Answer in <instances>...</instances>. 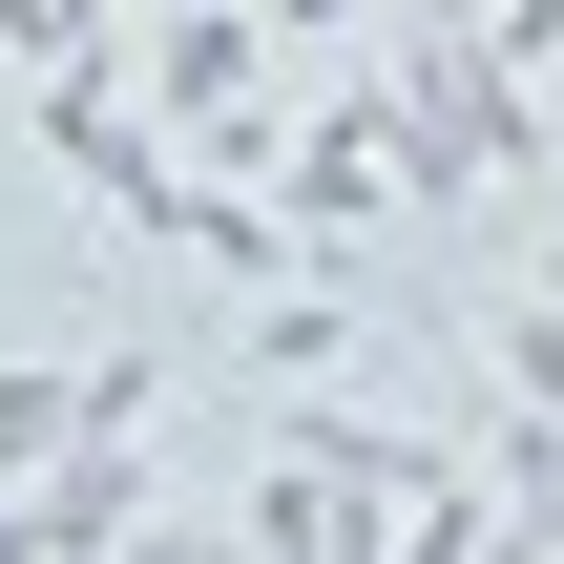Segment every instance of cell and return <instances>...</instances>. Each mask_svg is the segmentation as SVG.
<instances>
[{"instance_id":"6da1fadb","label":"cell","mask_w":564,"mask_h":564,"mask_svg":"<svg viewBox=\"0 0 564 564\" xmlns=\"http://www.w3.org/2000/svg\"><path fill=\"white\" fill-rule=\"evenodd\" d=\"M42 147H63V167H84V188H105V209H147V188H167V167H147V126H105V105H84V84H63V105H42Z\"/></svg>"},{"instance_id":"7a4b0ae2","label":"cell","mask_w":564,"mask_h":564,"mask_svg":"<svg viewBox=\"0 0 564 564\" xmlns=\"http://www.w3.org/2000/svg\"><path fill=\"white\" fill-rule=\"evenodd\" d=\"M42 440H84V398L63 377H0V460H42Z\"/></svg>"},{"instance_id":"3957f363","label":"cell","mask_w":564,"mask_h":564,"mask_svg":"<svg viewBox=\"0 0 564 564\" xmlns=\"http://www.w3.org/2000/svg\"><path fill=\"white\" fill-rule=\"evenodd\" d=\"M126 544H147V564H230V544H209V523H126Z\"/></svg>"}]
</instances>
